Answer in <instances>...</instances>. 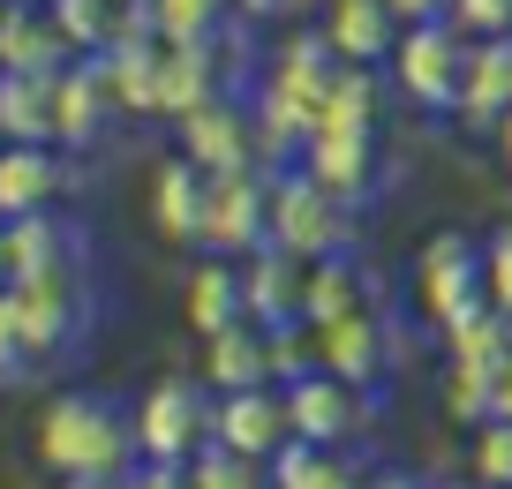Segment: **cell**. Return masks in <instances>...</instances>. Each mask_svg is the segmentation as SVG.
I'll return each mask as SVG.
<instances>
[{
	"instance_id": "obj_1",
	"label": "cell",
	"mask_w": 512,
	"mask_h": 489,
	"mask_svg": "<svg viewBox=\"0 0 512 489\" xmlns=\"http://www.w3.org/2000/svg\"><path fill=\"white\" fill-rule=\"evenodd\" d=\"M38 467L61 482H121L136 474V429L128 407H113L106 392H61L38 414Z\"/></svg>"
},
{
	"instance_id": "obj_2",
	"label": "cell",
	"mask_w": 512,
	"mask_h": 489,
	"mask_svg": "<svg viewBox=\"0 0 512 489\" xmlns=\"http://www.w3.org/2000/svg\"><path fill=\"white\" fill-rule=\"evenodd\" d=\"M0 309H8V324H16V339H23V347H31L38 362H53V354H68L83 332H91V316H98L91 264L8 279V286H0Z\"/></svg>"
},
{
	"instance_id": "obj_3",
	"label": "cell",
	"mask_w": 512,
	"mask_h": 489,
	"mask_svg": "<svg viewBox=\"0 0 512 489\" xmlns=\"http://www.w3.org/2000/svg\"><path fill=\"white\" fill-rule=\"evenodd\" d=\"M354 234H362V211L354 204L317 189L302 166H279L272 174V249H287L294 264H324V256H354Z\"/></svg>"
},
{
	"instance_id": "obj_4",
	"label": "cell",
	"mask_w": 512,
	"mask_h": 489,
	"mask_svg": "<svg viewBox=\"0 0 512 489\" xmlns=\"http://www.w3.org/2000/svg\"><path fill=\"white\" fill-rule=\"evenodd\" d=\"M467 46H475V38H467L460 23H445V16L407 23L400 46H392V61H384L392 98H407L415 113H437V121H445L452 98H460V76H467Z\"/></svg>"
},
{
	"instance_id": "obj_5",
	"label": "cell",
	"mask_w": 512,
	"mask_h": 489,
	"mask_svg": "<svg viewBox=\"0 0 512 489\" xmlns=\"http://www.w3.org/2000/svg\"><path fill=\"white\" fill-rule=\"evenodd\" d=\"M128 429H136V459L144 467H189L211 444V384L204 377H159L128 407Z\"/></svg>"
},
{
	"instance_id": "obj_6",
	"label": "cell",
	"mask_w": 512,
	"mask_h": 489,
	"mask_svg": "<svg viewBox=\"0 0 512 489\" xmlns=\"http://www.w3.org/2000/svg\"><path fill=\"white\" fill-rule=\"evenodd\" d=\"M415 309H422L430 332H452L460 316L490 309L482 301V241L467 226H437L415 249Z\"/></svg>"
},
{
	"instance_id": "obj_7",
	"label": "cell",
	"mask_w": 512,
	"mask_h": 489,
	"mask_svg": "<svg viewBox=\"0 0 512 489\" xmlns=\"http://www.w3.org/2000/svg\"><path fill=\"white\" fill-rule=\"evenodd\" d=\"M234 83H241V23H226L211 38H174L159 53V121H181L211 98H234Z\"/></svg>"
},
{
	"instance_id": "obj_8",
	"label": "cell",
	"mask_w": 512,
	"mask_h": 489,
	"mask_svg": "<svg viewBox=\"0 0 512 489\" xmlns=\"http://www.w3.org/2000/svg\"><path fill=\"white\" fill-rule=\"evenodd\" d=\"M317 369L362 384V392H384V384L407 369V332L392 309H354L339 324H317Z\"/></svg>"
},
{
	"instance_id": "obj_9",
	"label": "cell",
	"mask_w": 512,
	"mask_h": 489,
	"mask_svg": "<svg viewBox=\"0 0 512 489\" xmlns=\"http://www.w3.org/2000/svg\"><path fill=\"white\" fill-rule=\"evenodd\" d=\"M174 151L196 158L204 174H272L249 98H211V106L181 113V121H174Z\"/></svg>"
},
{
	"instance_id": "obj_10",
	"label": "cell",
	"mask_w": 512,
	"mask_h": 489,
	"mask_svg": "<svg viewBox=\"0 0 512 489\" xmlns=\"http://www.w3.org/2000/svg\"><path fill=\"white\" fill-rule=\"evenodd\" d=\"M287 429L302 444H347L354 452L377 429V392L332 377V369H309L302 384H287Z\"/></svg>"
},
{
	"instance_id": "obj_11",
	"label": "cell",
	"mask_w": 512,
	"mask_h": 489,
	"mask_svg": "<svg viewBox=\"0 0 512 489\" xmlns=\"http://www.w3.org/2000/svg\"><path fill=\"white\" fill-rule=\"evenodd\" d=\"M272 249V174H211L204 196V249L196 256H256Z\"/></svg>"
},
{
	"instance_id": "obj_12",
	"label": "cell",
	"mask_w": 512,
	"mask_h": 489,
	"mask_svg": "<svg viewBox=\"0 0 512 489\" xmlns=\"http://www.w3.org/2000/svg\"><path fill=\"white\" fill-rule=\"evenodd\" d=\"M211 444H226V452L256 459V467H272V459L294 444V429H287V392H279V384L211 392Z\"/></svg>"
},
{
	"instance_id": "obj_13",
	"label": "cell",
	"mask_w": 512,
	"mask_h": 489,
	"mask_svg": "<svg viewBox=\"0 0 512 489\" xmlns=\"http://www.w3.org/2000/svg\"><path fill=\"white\" fill-rule=\"evenodd\" d=\"M317 189H332L339 204H377L392 181H384V151H377V136H339V128H309V143H302V158H294Z\"/></svg>"
},
{
	"instance_id": "obj_14",
	"label": "cell",
	"mask_w": 512,
	"mask_h": 489,
	"mask_svg": "<svg viewBox=\"0 0 512 489\" xmlns=\"http://www.w3.org/2000/svg\"><path fill=\"white\" fill-rule=\"evenodd\" d=\"M76 166L61 143H0V226L31 219V211H61V196H76Z\"/></svg>"
},
{
	"instance_id": "obj_15",
	"label": "cell",
	"mask_w": 512,
	"mask_h": 489,
	"mask_svg": "<svg viewBox=\"0 0 512 489\" xmlns=\"http://www.w3.org/2000/svg\"><path fill=\"white\" fill-rule=\"evenodd\" d=\"M113 121H121V106H113V91H106V68L76 53V61L53 76V143H61V151H98V143L113 136Z\"/></svg>"
},
{
	"instance_id": "obj_16",
	"label": "cell",
	"mask_w": 512,
	"mask_h": 489,
	"mask_svg": "<svg viewBox=\"0 0 512 489\" xmlns=\"http://www.w3.org/2000/svg\"><path fill=\"white\" fill-rule=\"evenodd\" d=\"M505 113H512V31L467 46V76H460V98H452L445 121L467 128V136H497Z\"/></svg>"
},
{
	"instance_id": "obj_17",
	"label": "cell",
	"mask_w": 512,
	"mask_h": 489,
	"mask_svg": "<svg viewBox=\"0 0 512 489\" xmlns=\"http://www.w3.org/2000/svg\"><path fill=\"white\" fill-rule=\"evenodd\" d=\"M204 196H211V174L196 166V158H159V174H151V234L174 241V249H204Z\"/></svg>"
},
{
	"instance_id": "obj_18",
	"label": "cell",
	"mask_w": 512,
	"mask_h": 489,
	"mask_svg": "<svg viewBox=\"0 0 512 489\" xmlns=\"http://www.w3.org/2000/svg\"><path fill=\"white\" fill-rule=\"evenodd\" d=\"M309 23L324 31V46H332L347 68H384V61H392V46H400V31H407L384 0H324Z\"/></svg>"
},
{
	"instance_id": "obj_19",
	"label": "cell",
	"mask_w": 512,
	"mask_h": 489,
	"mask_svg": "<svg viewBox=\"0 0 512 489\" xmlns=\"http://www.w3.org/2000/svg\"><path fill=\"white\" fill-rule=\"evenodd\" d=\"M76 61L46 0H0V76H61Z\"/></svg>"
},
{
	"instance_id": "obj_20",
	"label": "cell",
	"mask_w": 512,
	"mask_h": 489,
	"mask_svg": "<svg viewBox=\"0 0 512 489\" xmlns=\"http://www.w3.org/2000/svg\"><path fill=\"white\" fill-rule=\"evenodd\" d=\"M159 53H166L159 31H121L106 53H91L106 68V91L121 106V121H159Z\"/></svg>"
},
{
	"instance_id": "obj_21",
	"label": "cell",
	"mask_w": 512,
	"mask_h": 489,
	"mask_svg": "<svg viewBox=\"0 0 512 489\" xmlns=\"http://www.w3.org/2000/svg\"><path fill=\"white\" fill-rule=\"evenodd\" d=\"M339 68H347V61L324 46L317 23H287V38L264 53V76H256V83H279L287 98H302V106L317 113V106H324V91L339 83Z\"/></svg>"
},
{
	"instance_id": "obj_22",
	"label": "cell",
	"mask_w": 512,
	"mask_h": 489,
	"mask_svg": "<svg viewBox=\"0 0 512 489\" xmlns=\"http://www.w3.org/2000/svg\"><path fill=\"white\" fill-rule=\"evenodd\" d=\"M302 271L287 249H256L241 256V316L249 324H264V332H279V324H302Z\"/></svg>"
},
{
	"instance_id": "obj_23",
	"label": "cell",
	"mask_w": 512,
	"mask_h": 489,
	"mask_svg": "<svg viewBox=\"0 0 512 489\" xmlns=\"http://www.w3.org/2000/svg\"><path fill=\"white\" fill-rule=\"evenodd\" d=\"M354 309H384V279L377 271H362L354 256H324V264L302 271V324L317 332V324H339V316Z\"/></svg>"
},
{
	"instance_id": "obj_24",
	"label": "cell",
	"mask_w": 512,
	"mask_h": 489,
	"mask_svg": "<svg viewBox=\"0 0 512 489\" xmlns=\"http://www.w3.org/2000/svg\"><path fill=\"white\" fill-rule=\"evenodd\" d=\"M196 377L211 384V392H249V384H272V332L264 324H226V332L204 339V362H196Z\"/></svg>"
},
{
	"instance_id": "obj_25",
	"label": "cell",
	"mask_w": 512,
	"mask_h": 489,
	"mask_svg": "<svg viewBox=\"0 0 512 489\" xmlns=\"http://www.w3.org/2000/svg\"><path fill=\"white\" fill-rule=\"evenodd\" d=\"M68 264H91L76 219H61V211L8 219V271H16V279H31V271H68Z\"/></svg>"
},
{
	"instance_id": "obj_26",
	"label": "cell",
	"mask_w": 512,
	"mask_h": 489,
	"mask_svg": "<svg viewBox=\"0 0 512 489\" xmlns=\"http://www.w3.org/2000/svg\"><path fill=\"white\" fill-rule=\"evenodd\" d=\"M53 8V31L68 38V53H106L121 31H151V8L144 0H46Z\"/></svg>"
},
{
	"instance_id": "obj_27",
	"label": "cell",
	"mask_w": 512,
	"mask_h": 489,
	"mask_svg": "<svg viewBox=\"0 0 512 489\" xmlns=\"http://www.w3.org/2000/svg\"><path fill=\"white\" fill-rule=\"evenodd\" d=\"M181 324H189L196 339L241 324V264L234 256H196V271L181 279Z\"/></svg>"
},
{
	"instance_id": "obj_28",
	"label": "cell",
	"mask_w": 512,
	"mask_h": 489,
	"mask_svg": "<svg viewBox=\"0 0 512 489\" xmlns=\"http://www.w3.org/2000/svg\"><path fill=\"white\" fill-rule=\"evenodd\" d=\"M264 482L272 489H369V467H362V452H347V444H302L294 437L287 452L264 467Z\"/></svg>"
},
{
	"instance_id": "obj_29",
	"label": "cell",
	"mask_w": 512,
	"mask_h": 489,
	"mask_svg": "<svg viewBox=\"0 0 512 489\" xmlns=\"http://www.w3.org/2000/svg\"><path fill=\"white\" fill-rule=\"evenodd\" d=\"M384 98H392L384 68H339V83L324 91V106H317V128H339V136H377V128H384Z\"/></svg>"
},
{
	"instance_id": "obj_30",
	"label": "cell",
	"mask_w": 512,
	"mask_h": 489,
	"mask_svg": "<svg viewBox=\"0 0 512 489\" xmlns=\"http://www.w3.org/2000/svg\"><path fill=\"white\" fill-rule=\"evenodd\" d=\"M0 143H53V76H0Z\"/></svg>"
},
{
	"instance_id": "obj_31",
	"label": "cell",
	"mask_w": 512,
	"mask_h": 489,
	"mask_svg": "<svg viewBox=\"0 0 512 489\" xmlns=\"http://www.w3.org/2000/svg\"><path fill=\"white\" fill-rule=\"evenodd\" d=\"M437 339H445V362H482V369H505L512 362V316H497V309L460 316V324L437 332Z\"/></svg>"
},
{
	"instance_id": "obj_32",
	"label": "cell",
	"mask_w": 512,
	"mask_h": 489,
	"mask_svg": "<svg viewBox=\"0 0 512 489\" xmlns=\"http://www.w3.org/2000/svg\"><path fill=\"white\" fill-rule=\"evenodd\" d=\"M445 422L452 429H475V422H490L497 414V369H482V362H445Z\"/></svg>"
},
{
	"instance_id": "obj_33",
	"label": "cell",
	"mask_w": 512,
	"mask_h": 489,
	"mask_svg": "<svg viewBox=\"0 0 512 489\" xmlns=\"http://www.w3.org/2000/svg\"><path fill=\"white\" fill-rule=\"evenodd\" d=\"M460 474H467V482H482V489H512V422H505V414H490V422L467 429Z\"/></svg>"
},
{
	"instance_id": "obj_34",
	"label": "cell",
	"mask_w": 512,
	"mask_h": 489,
	"mask_svg": "<svg viewBox=\"0 0 512 489\" xmlns=\"http://www.w3.org/2000/svg\"><path fill=\"white\" fill-rule=\"evenodd\" d=\"M151 8V31L174 46V38H211L234 23V0H144Z\"/></svg>"
},
{
	"instance_id": "obj_35",
	"label": "cell",
	"mask_w": 512,
	"mask_h": 489,
	"mask_svg": "<svg viewBox=\"0 0 512 489\" xmlns=\"http://www.w3.org/2000/svg\"><path fill=\"white\" fill-rule=\"evenodd\" d=\"M181 474H189V489H272L256 459L226 452V444H204V452H196V459H189Z\"/></svg>"
},
{
	"instance_id": "obj_36",
	"label": "cell",
	"mask_w": 512,
	"mask_h": 489,
	"mask_svg": "<svg viewBox=\"0 0 512 489\" xmlns=\"http://www.w3.org/2000/svg\"><path fill=\"white\" fill-rule=\"evenodd\" d=\"M309 369H317V332H309V324H279L272 332V384L287 392V384H302Z\"/></svg>"
},
{
	"instance_id": "obj_37",
	"label": "cell",
	"mask_w": 512,
	"mask_h": 489,
	"mask_svg": "<svg viewBox=\"0 0 512 489\" xmlns=\"http://www.w3.org/2000/svg\"><path fill=\"white\" fill-rule=\"evenodd\" d=\"M482 301L497 316H512V226L482 234Z\"/></svg>"
},
{
	"instance_id": "obj_38",
	"label": "cell",
	"mask_w": 512,
	"mask_h": 489,
	"mask_svg": "<svg viewBox=\"0 0 512 489\" xmlns=\"http://www.w3.org/2000/svg\"><path fill=\"white\" fill-rule=\"evenodd\" d=\"M445 23H460L467 38H505L512 31V0H445Z\"/></svg>"
},
{
	"instance_id": "obj_39",
	"label": "cell",
	"mask_w": 512,
	"mask_h": 489,
	"mask_svg": "<svg viewBox=\"0 0 512 489\" xmlns=\"http://www.w3.org/2000/svg\"><path fill=\"white\" fill-rule=\"evenodd\" d=\"M31 369H38V354L16 339V324H8V309H0V392H16Z\"/></svg>"
},
{
	"instance_id": "obj_40",
	"label": "cell",
	"mask_w": 512,
	"mask_h": 489,
	"mask_svg": "<svg viewBox=\"0 0 512 489\" xmlns=\"http://www.w3.org/2000/svg\"><path fill=\"white\" fill-rule=\"evenodd\" d=\"M234 23H294V0H234Z\"/></svg>"
},
{
	"instance_id": "obj_41",
	"label": "cell",
	"mask_w": 512,
	"mask_h": 489,
	"mask_svg": "<svg viewBox=\"0 0 512 489\" xmlns=\"http://www.w3.org/2000/svg\"><path fill=\"white\" fill-rule=\"evenodd\" d=\"M400 23H430V16H445V0H384Z\"/></svg>"
},
{
	"instance_id": "obj_42",
	"label": "cell",
	"mask_w": 512,
	"mask_h": 489,
	"mask_svg": "<svg viewBox=\"0 0 512 489\" xmlns=\"http://www.w3.org/2000/svg\"><path fill=\"white\" fill-rule=\"evenodd\" d=\"M369 489H430V482H415V474H369Z\"/></svg>"
},
{
	"instance_id": "obj_43",
	"label": "cell",
	"mask_w": 512,
	"mask_h": 489,
	"mask_svg": "<svg viewBox=\"0 0 512 489\" xmlns=\"http://www.w3.org/2000/svg\"><path fill=\"white\" fill-rule=\"evenodd\" d=\"M497 414H505V422H512V362L497 369Z\"/></svg>"
},
{
	"instance_id": "obj_44",
	"label": "cell",
	"mask_w": 512,
	"mask_h": 489,
	"mask_svg": "<svg viewBox=\"0 0 512 489\" xmlns=\"http://www.w3.org/2000/svg\"><path fill=\"white\" fill-rule=\"evenodd\" d=\"M490 143H497V158H505V174H512V113H505V128H497Z\"/></svg>"
},
{
	"instance_id": "obj_45",
	"label": "cell",
	"mask_w": 512,
	"mask_h": 489,
	"mask_svg": "<svg viewBox=\"0 0 512 489\" xmlns=\"http://www.w3.org/2000/svg\"><path fill=\"white\" fill-rule=\"evenodd\" d=\"M8 279H16V271H8V226H0V286H8Z\"/></svg>"
},
{
	"instance_id": "obj_46",
	"label": "cell",
	"mask_w": 512,
	"mask_h": 489,
	"mask_svg": "<svg viewBox=\"0 0 512 489\" xmlns=\"http://www.w3.org/2000/svg\"><path fill=\"white\" fill-rule=\"evenodd\" d=\"M430 489H482V482H467V474H452V482H430Z\"/></svg>"
}]
</instances>
